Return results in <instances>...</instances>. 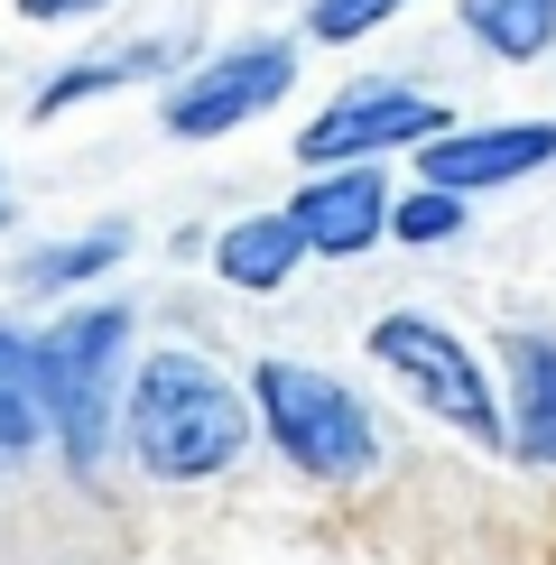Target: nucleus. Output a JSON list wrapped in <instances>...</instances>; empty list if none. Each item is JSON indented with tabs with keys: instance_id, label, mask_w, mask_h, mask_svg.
<instances>
[{
	"instance_id": "obj_9",
	"label": "nucleus",
	"mask_w": 556,
	"mask_h": 565,
	"mask_svg": "<svg viewBox=\"0 0 556 565\" xmlns=\"http://www.w3.org/2000/svg\"><path fill=\"white\" fill-rule=\"evenodd\" d=\"M510 362V398H501V445L520 463H547L556 473V334L547 324H510L501 334Z\"/></svg>"
},
{
	"instance_id": "obj_10",
	"label": "nucleus",
	"mask_w": 556,
	"mask_h": 565,
	"mask_svg": "<svg viewBox=\"0 0 556 565\" xmlns=\"http://www.w3.org/2000/svg\"><path fill=\"white\" fill-rule=\"evenodd\" d=\"M297 260H307V242H297V223H288V214H242V223L214 242L223 288H242V297H278Z\"/></svg>"
},
{
	"instance_id": "obj_15",
	"label": "nucleus",
	"mask_w": 556,
	"mask_h": 565,
	"mask_svg": "<svg viewBox=\"0 0 556 565\" xmlns=\"http://www.w3.org/2000/svg\"><path fill=\"white\" fill-rule=\"evenodd\" d=\"M463 204H473V195H446V185H417V195H389V242H417V250H427V242H455V232L473 223Z\"/></svg>"
},
{
	"instance_id": "obj_16",
	"label": "nucleus",
	"mask_w": 556,
	"mask_h": 565,
	"mask_svg": "<svg viewBox=\"0 0 556 565\" xmlns=\"http://www.w3.org/2000/svg\"><path fill=\"white\" fill-rule=\"evenodd\" d=\"M408 0H307V38L316 46H353V38H371L381 19H399Z\"/></svg>"
},
{
	"instance_id": "obj_5",
	"label": "nucleus",
	"mask_w": 556,
	"mask_h": 565,
	"mask_svg": "<svg viewBox=\"0 0 556 565\" xmlns=\"http://www.w3.org/2000/svg\"><path fill=\"white\" fill-rule=\"evenodd\" d=\"M288 84H297V46L250 38V46H223V56L185 65L168 84V103H158V121H168V139H232L242 121L288 103Z\"/></svg>"
},
{
	"instance_id": "obj_17",
	"label": "nucleus",
	"mask_w": 556,
	"mask_h": 565,
	"mask_svg": "<svg viewBox=\"0 0 556 565\" xmlns=\"http://www.w3.org/2000/svg\"><path fill=\"white\" fill-rule=\"evenodd\" d=\"M19 19H38V29H65V19H93V10H111V0H10Z\"/></svg>"
},
{
	"instance_id": "obj_8",
	"label": "nucleus",
	"mask_w": 556,
	"mask_h": 565,
	"mask_svg": "<svg viewBox=\"0 0 556 565\" xmlns=\"http://www.w3.org/2000/svg\"><path fill=\"white\" fill-rule=\"evenodd\" d=\"M278 214L297 223V242L316 260H353V250H371L389 232V177H381V158H362V168H307L297 204H278Z\"/></svg>"
},
{
	"instance_id": "obj_4",
	"label": "nucleus",
	"mask_w": 556,
	"mask_h": 565,
	"mask_svg": "<svg viewBox=\"0 0 556 565\" xmlns=\"http://www.w3.org/2000/svg\"><path fill=\"white\" fill-rule=\"evenodd\" d=\"M371 362L399 381L436 427L473 436V445H501V390H492V362L436 316H381L371 324Z\"/></svg>"
},
{
	"instance_id": "obj_7",
	"label": "nucleus",
	"mask_w": 556,
	"mask_h": 565,
	"mask_svg": "<svg viewBox=\"0 0 556 565\" xmlns=\"http://www.w3.org/2000/svg\"><path fill=\"white\" fill-rule=\"evenodd\" d=\"M538 168H556V121H482L417 139V185H446V195H492Z\"/></svg>"
},
{
	"instance_id": "obj_1",
	"label": "nucleus",
	"mask_w": 556,
	"mask_h": 565,
	"mask_svg": "<svg viewBox=\"0 0 556 565\" xmlns=\"http://www.w3.org/2000/svg\"><path fill=\"white\" fill-rule=\"evenodd\" d=\"M260 417H250V390L214 371L204 352L158 343L149 362H130L121 381V445L139 455L149 482H214L250 455Z\"/></svg>"
},
{
	"instance_id": "obj_12",
	"label": "nucleus",
	"mask_w": 556,
	"mask_h": 565,
	"mask_svg": "<svg viewBox=\"0 0 556 565\" xmlns=\"http://www.w3.org/2000/svg\"><path fill=\"white\" fill-rule=\"evenodd\" d=\"M121 250H130V232H121V223H103V232H75V242L29 250V269H19V278H29L38 297H65V288H84V278H103Z\"/></svg>"
},
{
	"instance_id": "obj_3",
	"label": "nucleus",
	"mask_w": 556,
	"mask_h": 565,
	"mask_svg": "<svg viewBox=\"0 0 556 565\" xmlns=\"http://www.w3.org/2000/svg\"><path fill=\"white\" fill-rule=\"evenodd\" d=\"M250 417L307 482H362L381 463V417L362 408V390L316 362H288V352L250 362Z\"/></svg>"
},
{
	"instance_id": "obj_6",
	"label": "nucleus",
	"mask_w": 556,
	"mask_h": 565,
	"mask_svg": "<svg viewBox=\"0 0 556 565\" xmlns=\"http://www.w3.org/2000/svg\"><path fill=\"white\" fill-rule=\"evenodd\" d=\"M446 130V111L427 103L417 84H343L334 103L316 111L307 130H297V168H362V158H389V149H417V139Z\"/></svg>"
},
{
	"instance_id": "obj_14",
	"label": "nucleus",
	"mask_w": 556,
	"mask_h": 565,
	"mask_svg": "<svg viewBox=\"0 0 556 565\" xmlns=\"http://www.w3.org/2000/svg\"><path fill=\"white\" fill-rule=\"evenodd\" d=\"M38 436H46V417H38V381H29V334L0 324V455H29Z\"/></svg>"
},
{
	"instance_id": "obj_2",
	"label": "nucleus",
	"mask_w": 556,
	"mask_h": 565,
	"mask_svg": "<svg viewBox=\"0 0 556 565\" xmlns=\"http://www.w3.org/2000/svg\"><path fill=\"white\" fill-rule=\"evenodd\" d=\"M29 381H38V417L65 445V463L93 473L121 436V381H130V306H65L46 334H29Z\"/></svg>"
},
{
	"instance_id": "obj_18",
	"label": "nucleus",
	"mask_w": 556,
	"mask_h": 565,
	"mask_svg": "<svg viewBox=\"0 0 556 565\" xmlns=\"http://www.w3.org/2000/svg\"><path fill=\"white\" fill-rule=\"evenodd\" d=\"M10 214H19V204H10V185H0V232H10Z\"/></svg>"
},
{
	"instance_id": "obj_11",
	"label": "nucleus",
	"mask_w": 556,
	"mask_h": 565,
	"mask_svg": "<svg viewBox=\"0 0 556 565\" xmlns=\"http://www.w3.org/2000/svg\"><path fill=\"white\" fill-rule=\"evenodd\" d=\"M455 19H463V38H473L482 56H501V65H528V56L556 46V0H455Z\"/></svg>"
},
{
	"instance_id": "obj_13",
	"label": "nucleus",
	"mask_w": 556,
	"mask_h": 565,
	"mask_svg": "<svg viewBox=\"0 0 556 565\" xmlns=\"http://www.w3.org/2000/svg\"><path fill=\"white\" fill-rule=\"evenodd\" d=\"M158 56L168 46H121V56H93V65H65V75H46L38 84V111H75V103H93V93H111V84H139V75H158Z\"/></svg>"
}]
</instances>
